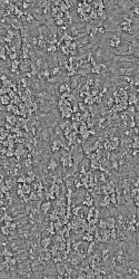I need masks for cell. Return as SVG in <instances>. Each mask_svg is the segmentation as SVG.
I'll list each match as a JSON object with an SVG mask.
<instances>
[{
    "instance_id": "cell-1",
    "label": "cell",
    "mask_w": 139,
    "mask_h": 279,
    "mask_svg": "<svg viewBox=\"0 0 139 279\" xmlns=\"http://www.w3.org/2000/svg\"><path fill=\"white\" fill-rule=\"evenodd\" d=\"M80 78H81V77H80L79 75H75V76L70 77V87H71V91H72V89H76L77 86L79 85Z\"/></svg>"
},
{
    "instance_id": "cell-2",
    "label": "cell",
    "mask_w": 139,
    "mask_h": 279,
    "mask_svg": "<svg viewBox=\"0 0 139 279\" xmlns=\"http://www.w3.org/2000/svg\"><path fill=\"white\" fill-rule=\"evenodd\" d=\"M50 209H51V202H50V200H47L46 202L41 203V211H42V213L45 214L46 217L48 216V212H49Z\"/></svg>"
},
{
    "instance_id": "cell-3",
    "label": "cell",
    "mask_w": 139,
    "mask_h": 279,
    "mask_svg": "<svg viewBox=\"0 0 139 279\" xmlns=\"http://www.w3.org/2000/svg\"><path fill=\"white\" fill-rule=\"evenodd\" d=\"M51 242H52V236H48V237H46V238L41 239L40 244H41V247H44V248H48L50 244H51Z\"/></svg>"
},
{
    "instance_id": "cell-4",
    "label": "cell",
    "mask_w": 139,
    "mask_h": 279,
    "mask_svg": "<svg viewBox=\"0 0 139 279\" xmlns=\"http://www.w3.org/2000/svg\"><path fill=\"white\" fill-rule=\"evenodd\" d=\"M10 101H11V97L7 94V95H1V104L2 105H9Z\"/></svg>"
},
{
    "instance_id": "cell-5",
    "label": "cell",
    "mask_w": 139,
    "mask_h": 279,
    "mask_svg": "<svg viewBox=\"0 0 139 279\" xmlns=\"http://www.w3.org/2000/svg\"><path fill=\"white\" fill-rule=\"evenodd\" d=\"M57 49H58V47L56 45L47 46V53H48V54H55V53H57Z\"/></svg>"
}]
</instances>
